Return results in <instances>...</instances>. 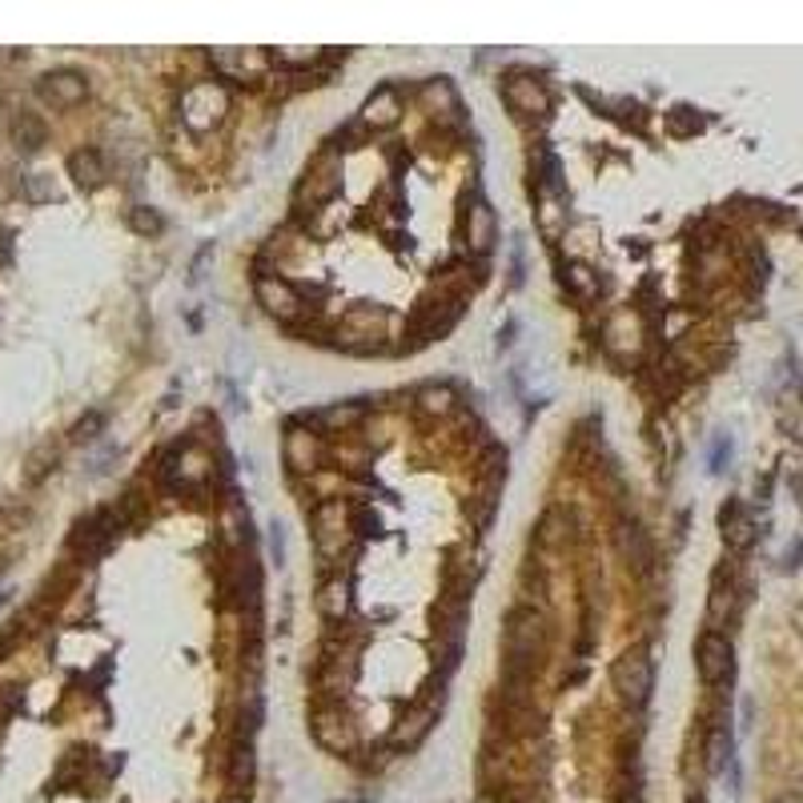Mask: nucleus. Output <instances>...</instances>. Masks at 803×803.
Here are the masks:
<instances>
[{
  "mask_svg": "<svg viewBox=\"0 0 803 803\" xmlns=\"http://www.w3.org/2000/svg\"><path fill=\"white\" fill-rule=\"evenodd\" d=\"M502 101L515 109L518 116H547L550 109V93L542 85L539 77L530 73H515L507 77V85H502Z\"/></svg>",
  "mask_w": 803,
  "mask_h": 803,
  "instance_id": "0eeeda50",
  "label": "nucleus"
},
{
  "mask_svg": "<svg viewBox=\"0 0 803 803\" xmlns=\"http://www.w3.org/2000/svg\"><path fill=\"white\" fill-rule=\"evenodd\" d=\"M101 430H105V414H101V410H89L85 418H77L73 443H93V438H101Z\"/></svg>",
  "mask_w": 803,
  "mask_h": 803,
  "instance_id": "cd10ccee",
  "label": "nucleus"
},
{
  "mask_svg": "<svg viewBox=\"0 0 803 803\" xmlns=\"http://www.w3.org/2000/svg\"><path fill=\"white\" fill-rule=\"evenodd\" d=\"M455 317H458L455 302H443V306H418L410 317V334L418 342H430V338H438L443 329L455 326Z\"/></svg>",
  "mask_w": 803,
  "mask_h": 803,
  "instance_id": "4468645a",
  "label": "nucleus"
},
{
  "mask_svg": "<svg viewBox=\"0 0 803 803\" xmlns=\"http://www.w3.org/2000/svg\"><path fill=\"white\" fill-rule=\"evenodd\" d=\"M515 329H518V322H507V329L498 334V346H510V342H515Z\"/></svg>",
  "mask_w": 803,
  "mask_h": 803,
  "instance_id": "c9c22d12",
  "label": "nucleus"
},
{
  "mask_svg": "<svg viewBox=\"0 0 803 803\" xmlns=\"http://www.w3.org/2000/svg\"><path fill=\"white\" fill-rule=\"evenodd\" d=\"M69 177H73L81 190H96V185H105L109 165H105V157H101V149L85 145V149H77V153H69Z\"/></svg>",
  "mask_w": 803,
  "mask_h": 803,
  "instance_id": "ddd939ff",
  "label": "nucleus"
},
{
  "mask_svg": "<svg viewBox=\"0 0 803 803\" xmlns=\"http://www.w3.org/2000/svg\"><path fill=\"white\" fill-rule=\"evenodd\" d=\"M619 550H623L627 567H634V571L651 567V539H647V530L639 522H623L619 527Z\"/></svg>",
  "mask_w": 803,
  "mask_h": 803,
  "instance_id": "dca6fc26",
  "label": "nucleus"
},
{
  "mask_svg": "<svg viewBox=\"0 0 803 803\" xmlns=\"http://www.w3.org/2000/svg\"><path fill=\"white\" fill-rule=\"evenodd\" d=\"M354 527H358V535H378V518L370 510H354Z\"/></svg>",
  "mask_w": 803,
  "mask_h": 803,
  "instance_id": "72a5a7b5",
  "label": "nucleus"
},
{
  "mask_svg": "<svg viewBox=\"0 0 803 803\" xmlns=\"http://www.w3.org/2000/svg\"><path fill=\"white\" fill-rule=\"evenodd\" d=\"M213 69H222V73H230V77L262 73L265 57L262 53H233V49H217V53H213Z\"/></svg>",
  "mask_w": 803,
  "mask_h": 803,
  "instance_id": "412c9836",
  "label": "nucleus"
},
{
  "mask_svg": "<svg viewBox=\"0 0 803 803\" xmlns=\"http://www.w3.org/2000/svg\"><path fill=\"white\" fill-rule=\"evenodd\" d=\"M9 257H12V233H9V230H0V274H4V265H9Z\"/></svg>",
  "mask_w": 803,
  "mask_h": 803,
  "instance_id": "f704fd0d",
  "label": "nucleus"
},
{
  "mask_svg": "<svg viewBox=\"0 0 803 803\" xmlns=\"http://www.w3.org/2000/svg\"><path fill=\"white\" fill-rule=\"evenodd\" d=\"M24 197L29 201H57V185L49 173H29L24 177Z\"/></svg>",
  "mask_w": 803,
  "mask_h": 803,
  "instance_id": "c85d7f7f",
  "label": "nucleus"
},
{
  "mask_svg": "<svg viewBox=\"0 0 803 803\" xmlns=\"http://www.w3.org/2000/svg\"><path fill=\"white\" fill-rule=\"evenodd\" d=\"M4 602H9V594H0V607H4Z\"/></svg>",
  "mask_w": 803,
  "mask_h": 803,
  "instance_id": "4c0bfd02",
  "label": "nucleus"
},
{
  "mask_svg": "<svg viewBox=\"0 0 803 803\" xmlns=\"http://www.w3.org/2000/svg\"><path fill=\"white\" fill-rule=\"evenodd\" d=\"M270 555H274V562L277 567H282V562H286V535H282V527H270Z\"/></svg>",
  "mask_w": 803,
  "mask_h": 803,
  "instance_id": "473e14b6",
  "label": "nucleus"
},
{
  "mask_svg": "<svg viewBox=\"0 0 803 803\" xmlns=\"http://www.w3.org/2000/svg\"><path fill=\"white\" fill-rule=\"evenodd\" d=\"M495 242H498L495 210H490L487 201H470V210H466V245H470V254H490Z\"/></svg>",
  "mask_w": 803,
  "mask_h": 803,
  "instance_id": "9d476101",
  "label": "nucleus"
},
{
  "mask_svg": "<svg viewBox=\"0 0 803 803\" xmlns=\"http://www.w3.org/2000/svg\"><path fill=\"white\" fill-rule=\"evenodd\" d=\"M44 138H49V129H44V121L37 113H17L12 116V141L24 149V153H37V149L44 145Z\"/></svg>",
  "mask_w": 803,
  "mask_h": 803,
  "instance_id": "6ab92c4d",
  "label": "nucleus"
},
{
  "mask_svg": "<svg viewBox=\"0 0 803 803\" xmlns=\"http://www.w3.org/2000/svg\"><path fill=\"white\" fill-rule=\"evenodd\" d=\"M129 230L141 233V237H157L165 230V217L157 210H149V205H138V210H129Z\"/></svg>",
  "mask_w": 803,
  "mask_h": 803,
  "instance_id": "a878e982",
  "label": "nucleus"
},
{
  "mask_svg": "<svg viewBox=\"0 0 803 803\" xmlns=\"http://www.w3.org/2000/svg\"><path fill=\"white\" fill-rule=\"evenodd\" d=\"M728 751H731L728 728H715V731H711V740H708V768H711V772H719V768H723Z\"/></svg>",
  "mask_w": 803,
  "mask_h": 803,
  "instance_id": "c756f323",
  "label": "nucleus"
},
{
  "mask_svg": "<svg viewBox=\"0 0 803 803\" xmlns=\"http://www.w3.org/2000/svg\"><path fill=\"white\" fill-rule=\"evenodd\" d=\"M502 482H507V450H490L478 466V487L470 498V518L478 527H487L498 510V495H502Z\"/></svg>",
  "mask_w": 803,
  "mask_h": 803,
  "instance_id": "20e7f679",
  "label": "nucleus"
},
{
  "mask_svg": "<svg viewBox=\"0 0 803 803\" xmlns=\"http://www.w3.org/2000/svg\"><path fill=\"white\" fill-rule=\"evenodd\" d=\"M795 627H800V634H803V607L795 611Z\"/></svg>",
  "mask_w": 803,
  "mask_h": 803,
  "instance_id": "e433bc0d",
  "label": "nucleus"
},
{
  "mask_svg": "<svg viewBox=\"0 0 803 803\" xmlns=\"http://www.w3.org/2000/svg\"><path fill=\"white\" fill-rule=\"evenodd\" d=\"M402 121V96L394 85H378L366 105H362V125L366 129H394Z\"/></svg>",
  "mask_w": 803,
  "mask_h": 803,
  "instance_id": "9b49d317",
  "label": "nucleus"
},
{
  "mask_svg": "<svg viewBox=\"0 0 803 803\" xmlns=\"http://www.w3.org/2000/svg\"><path fill=\"white\" fill-rule=\"evenodd\" d=\"M418 410L430 414V418H446V414L455 410V390L450 386H426V390H418Z\"/></svg>",
  "mask_w": 803,
  "mask_h": 803,
  "instance_id": "5701e85b",
  "label": "nucleus"
},
{
  "mask_svg": "<svg viewBox=\"0 0 803 803\" xmlns=\"http://www.w3.org/2000/svg\"><path fill=\"white\" fill-rule=\"evenodd\" d=\"M257 302L265 306V314H274L277 322H297V317L306 314V302L289 286L286 277H262L257 282Z\"/></svg>",
  "mask_w": 803,
  "mask_h": 803,
  "instance_id": "6e6552de",
  "label": "nucleus"
},
{
  "mask_svg": "<svg viewBox=\"0 0 803 803\" xmlns=\"http://www.w3.org/2000/svg\"><path fill=\"white\" fill-rule=\"evenodd\" d=\"M358 414H362V406H329V410L314 414V423H322V426H349V423H358Z\"/></svg>",
  "mask_w": 803,
  "mask_h": 803,
  "instance_id": "2f4dec72",
  "label": "nucleus"
},
{
  "mask_svg": "<svg viewBox=\"0 0 803 803\" xmlns=\"http://www.w3.org/2000/svg\"><path fill=\"white\" fill-rule=\"evenodd\" d=\"M695 667H699V675H703V683H711V688L731 683V675H735V647H731L728 634H719V631L699 634Z\"/></svg>",
  "mask_w": 803,
  "mask_h": 803,
  "instance_id": "39448f33",
  "label": "nucleus"
},
{
  "mask_svg": "<svg viewBox=\"0 0 803 803\" xmlns=\"http://www.w3.org/2000/svg\"><path fill=\"white\" fill-rule=\"evenodd\" d=\"M225 113H230V93H225V85H217V81H197V85H190L185 96H181V121H185L193 133L213 129Z\"/></svg>",
  "mask_w": 803,
  "mask_h": 803,
  "instance_id": "f03ea898",
  "label": "nucleus"
},
{
  "mask_svg": "<svg viewBox=\"0 0 803 803\" xmlns=\"http://www.w3.org/2000/svg\"><path fill=\"white\" fill-rule=\"evenodd\" d=\"M567 286H571L575 297H582V302H594V297H599V289H602V282H599V274H594L591 265L575 262L571 270H567Z\"/></svg>",
  "mask_w": 803,
  "mask_h": 803,
  "instance_id": "b1692460",
  "label": "nucleus"
},
{
  "mask_svg": "<svg viewBox=\"0 0 803 803\" xmlns=\"http://www.w3.org/2000/svg\"><path fill=\"white\" fill-rule=\"evenodd\" d=\"M723 539L731 542V547H748L751 539H755V530H751V518L743 507H728L723 510Z\"/></svg>",
  "mask_w": 803,
  "mask_h": 803,
  "instance_id": "4be33fe9",
  "label": "nucleus"
},
{
  "mask_svg": "<svg viewBox=\"0 0 803 803\" xmlns=\"http://www.w3.org/2000/svg\"><path fill=\"white\" fill-rule=\"evenodd\" d=\"M611 683L631 708H643L647 699H651V688H655V667H651L647 651H623V655L614 659Z\"/></svg>",
  "mask_w": 803,
  "mask_h": 803,
  "instance_id": "7ed1b4c3",
  "label": "nucleus"
},
{
  "mask_svg": "<svg viewBox=\"0 0 803 803\" xmlns=\"http://www.w3.org/2000/svg\"><path fill=\"white\" fill-rule=\"evenodd\" d=\"M250 780H254V751H250V743H237V748H233V760H230V783L237 792H245Z\"/></svg>",
  "mask_w": 803,
  "mask_h": 803,
  "instance_id": "393cba45",
  "label": "nucleus"
},
{
  "mask_svg": "<svg viewBox=\"0 0 803 803\" xmlns=\"http://www.w3.org/2000/svg\"><path fill=\"white\" fill-rule=\"evenodd\" d=\"M116 522H121V518H116L113 510H101V515L81 518V522H77V530H73V547L81 550L85 559H93V555H101V550L113 542Z\"/></svg>",
  "mask_w": 803,
  "mask_h": 803,
  "instance_id": "1a4fd4ad",
  "label": "nucleus"
},
{
  "mask_svg": "<svg viewBox=\"0 0 803 803\" xmlns=\"http://www.w3.org/2000/svg\"><path fill=\"white\" fill-rule=\"evenodd\" d=\"M306 177H309V181H306L309 201H329V197H334V193H338V185H342V177H338V161L329 157V153H326V157H322V161H317V165L306 173Z\"/></svg>",
  "mask_w": 803,
  "mask_h": 803,
  "instance_id": "a211bd4d",
  "label": "nucleus"
},
{
  "mask_svg": "<svg viewBox=\"0 0 803 803\" xmlns=\"http://www.w3.org/2000/svg\"><path fill=\"white\" fill-rule=\"evenodd\" d=\"M434 719H438V711L434 708H414L410 715L398 723V731H394V743H398V748H418V743L430 735Z\"/></svg>",
  "mask_w": 803,
  "mask_h": 803,
  "instance_id": "f3484780",
  "label": "nucleus"
},
{
  "mask_svg": "<svg viewBox=\"0 0 803 803\" xmlns=\"http://www.w3.org/2000/svg\"><path fill=\"white\" fill-rule=\"evenodd\" d=\"M286 466L294 475H306V470L317 466V438L309 430H302V426H294L286 434Z\"/></svg>",
  "mask_w": 803,
  "mask_h": 803,
  "instance_id": "2eb2a0df",
  "label": "nucleus"
},
{
  "mask_svg": "<svg viewBox=\"0 0 803 803\" xmlns=\"http://www.w3.org/2000/svg\"><path fill=\"white\" fill-rule=\"evenodd\" d=\"M382 322H386V314H382V309H374V306H358V309H349V314H346V326L349 329H362V334H378Z\"/></svg>",
  "mask_w": 803,
  "mask_h": 803,
  "instance_id": "bb28decb",
  "label": "nucleus"
},
{
  "mask_svg": "<svg viewBox=\"0 0 803 803\" xmlns=\"http://www.w3.org/2000/svg\"><path fill=\"white\" fill-rule=\"evenodd\" d=\"M314 735H317V743L329 751H349L358 743V731H354V723H349L342 711H317Z\"/></svg>",
  "mask_w": 803,
  "mask_h": 803,
  "instance_id": "f8f14e48",
  "label": "nucleus"
},
{
  "mask_svg": "<svg viewBox=\"0 0 803 803\" xmlns=\"http://www.w3.org/2000/svg\"><path fill=\"white\" fill-rule=\"evenodd\" d=\"M37 96L53 109H73L89 96V81L77 69H53L37 81Z\"/></svg>",
  "mask_w": 803,
  "mask_h": 803,
  "instance_id": "423d86ee",
  "label": "nucleus"
},
{
  "mask_svg": "<svg viewBox=\"0 0 803 803\" xmlns=\"http://www.w3.org/2000/svg\"><path fill=\"white\" fill-rule=\"evenodd\" d=\"M322 611H326L329 619H338V614L346 611V582L342 579L326 582V591H322Z\"/></svg>",
  "mask_w": 803,
  "mask_h": 803,
  "instance_id": "7c9ffc66",
  "label": "nucleus"
},
{
  "mask_svg": "<svg viewBox=\"0 0 803 803\" xmlns=\"http://www.w3.org/2000/svg\"><path fill=\"white\" fill-rule=\"evenodd\" d=\"M423 105L430 109V113H438V116H455L458 113L455 85H450L446 77H438V81H426V85H423Z\"/></svg>",
  "mask_w": 803,
  "mask_h": 803,
  "instance_id": "aec40b11",
  "label": "nucleus"
},
{
  "mask_svg": "<svg viewBox=\"0 0 803 803\" xmlns=\"http://www.w3.org/2000/svg\"><path fill=\"white\" fill-rule=\"evenodd\" d=\"M542 655V619L535 611H515L507 627V679L522 683L535 675Z\"/></svg>",
  "mask_w": 803,
  "mask_h": 803,
  "instance_id": "f257e3e1",
  "label": "nucleus"
}]
</instances>
